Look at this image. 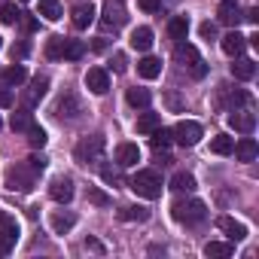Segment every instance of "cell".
I'll return each mask as SVG.
<instances>
[{
    "mask_svg": "<svg viewBox=\"0 0 259 259\" xmlns=\"http://www.w3.org/2000/svg\"><path fill=\"white\" fill-rule=\"evenodd\" d=\"M116 162H119V168H132V165H138V162H141L138 144H119V147H116Z\"/></svg>",
    "mask_w": 259,
    "mask_h": 259,
    "instance_id": "9a60e30c",
    "label": "cell"
},
{
    "mask_svg": "<svg viewBox=\"0 0 259 259\" xmlns=\"http://www.w3.org/2000/svg\"><path fill=\"white\" fill-rule=\"evenodd\" d=\"M85 85H89L92 95H107V92H110V76H107V70H104V67H92V70L85 73Z\"/></svg>",
    "mask_w": 259,
    "mask_h": 259,
    "instance_id": "8fae6325",
    "label": "cell"
},
{
    "mask_svg": "<svg viewBox=\"0 0 259 259\" xmlns=\"http://www.w3.org/2000/svg\"><path fill=\"white\" fill-rule=\"evenodd\" d=\"M0 107H13V92H10V85H0Z\"/></svg>",
    "mask_w": 259,
    "mask_h": 259,
    "instance_id": "ee69618b",
    "label": "cell"
},
{
    "mask_svg": "<svg viewBox=\"0 0 259 259\" xmlns=\"http://www.w3.org/2000/svg\"><path fill=\"white\" fill-rule=\"evenodd\" d=\"M128 43H132V49H138V52H147V49L153 46V31H150V28H135Z\"/></svg>",
    "mask_w": 259,
    "mask_h": 259,
    "instance_id": "7402d4cb",
    "label": "cell"
},
{
    "mask_svg": "<svg viewBox=\"0 0 259 259\" xmlns=\"http://www.w3.org/2000/svg\"><path fill=\"white\" fill-rule=\"evenodd\" d=\"M220 46H223V52H226V55L238 58V55L244 52V46H247V37H241V34H238V28H232V31L220 40Z\"/></svg>",
    "mask_w": 259,
    "mask_h": 259,
    "instance_id": "5bb4252c",
    "label": "cell"
},
{
    "mask_svg": "<svg viewBox=\"0 0 259 259\" xmlns=\"http://www.w3.org/2000/svg\"><path fill=\"white\" fill-rule=\"evenodd\" d=\"M201 37H204V40H213V37H217V25L204 22V25H201Z\"/></svg>",
    "mask_w": 259,
    "mask_h": 259,
    "instance_id": "7dc6e473",
    "label": "cell"
},
{
    "mask_svg": "<svg viewBox=\"0 0 259 259\" xmlns=\"http://www.w3.org/2000/svg\"><path fill=\"white\" fill-rule=\"evenodd\" d=\"M25 135H28V144H31L34 150H43V147H46V141H49V138H46V132H43L40 125H31Z\"/></svg>",
    "mask_w": 259,
    "mask_h": 259,
    "instance_id": "74e56055",
    "label": "cell"
},
{
    "mask_svg": "<svg viewBox=\"0 0 259 259\" xmlns=\"http://www.w3.org/2000/svg\"><path fill=\"white\" fill-rule=\"evenodd\" d=\"M159 125H162V116L159 113H141L138 116V132L141 135H153Z\"/></svg>",
    "mask_w": 259,
    "mask_h": 259,
    "instance_id": "484cf974",
    "label": "cell"
},
{
    "mask_svg": "<svg viewBox=\"0 0 259 259\" xmlns=\"http://www.w3.org/2000/svg\"><path fill=\"white\" fill-rule=\"evenodd\" d=\"M232 153H235L241 162H253V159L259 156V147H256V141H253V138H241V141L232 147Z\"/></svg>",
    "mask_w": 259,
    "mask_h": 259,
    "instance_id": "d6986e66",
    "label": "cell"
},
{
    "mask_svg": "<svg viewBox=\"0 0 259 259\" xmlns=\"http://www.w3.org/2000/svg\"><path fill=\"white\" fill-rule=\"evenodd\" d=\"M171 189H177V192H192V189H195V177L186 174V171H177V174L171 177Z\"/></svg>",
    "mask_w": 259,
    "mask_h": 259,
    "instance_id": "f546056e",
    "label": "cell"
},
{
    "mask_svg": "<svg viewBox=\"0 0 259 259\" xmlns=\"http://www.w3.org/2000/svg\"><path fill=\"white\" fill-rule=\"evenodd\" d=\"M232 147H235V141H232L229 135H217V138L210 141V153H217V156H229Z\"/></svg>",
    "mask_w": 259,
    "mask_h": 259,
    "instance_id": "d590c367",
    "label": "cell"
},
{
    "mask_svg": "<svg viewBox=\"0 0 259 259\" xmlns=\"http://www.w3.org/2000/svg\"><path fill=\"white\" fill-rule=\"evenodd\" d=\"M104 147H107V141H104V135H92V138H82L79 144H76V162L79 165H98L101 159H104Z\"/></svg>",
    "mask_w": 259,
    "mask_h": 259,
    "instance_id": "3957f363",
    "label": "cell"
},
{
    "mask_svg": "<svg viewBox=\"0 0 259 259\" xmlns=\"http://www.w3.org/2000/svg\"><path fill=\"white\" fill-rule=\"evenodd\" d=\"M128 104H132V107H138V110H147L150 107V101H153V95L147 92V89H128Z\"/></svg>",
    "mask_w": 259,
    "mask_h": 259,
    "instance_id": "f1b7e54d",
    "label": "cell"
},
{
    "mask_svg": "<svg viewBox=\"0 0 259 259\" xmlns=\"http://www.w3.org/2000/svg\"><path fill=\"white\" fill-rule=\"evenodd\" d=\"M85 110H82V101H79V95H73V92H64L58 101H55V116L58 119H67V122H73V119H79Z\"/></svg>",
    "mask_w": 259,
    "mask_h": 259,
    "instance_id": "52a82bcc",
    "label": "cell"
},
{
    "mask_svg": "<svg viewBox=\"0 0 259 259\" xmlns=\"http://www.w3.org/2000/svg\"><path fill=\"white\" fill-rule=\"evenodd\" d=\"M22 4H28V0H22Z\"/></svg>",
    "mask_w": 259,
    "mask_h": 259,
    "instance_id": "816d5d0a",
    "label": "cell"
},
{
    "mask_svg": "<svg viewBox=\"0 0 259 259\" xmlns=\"http://www.w3.org/2000/svg\"><path fill=\"white\" fill-rule=\"evenodd\" d=\"M232 253H235V244L232 241H210L204 247V256H210V259H229Z\"/></svg>",
    "mask_w": 259,
    "mask_h": 259,
    "instance_id": "44dd1931",
    "label": "cell"
},
{
    "mask_svg": "<svg viewBox=\"0 0 259 259\" xmlns=\"http://www.w3.org/2000/svg\"><path fill=\"white\" fill-rule=\"evenodd\" d=\"M220 22L223 25H229V28H238L241 25V19H244V13L238 10V4H235V0H223V7H220Z\"/></svg>",
    "mask_w": 259,
    "mask_h": 259,
    "instance_id": "e0dca14e",
    "label": "cell"
},
{
    "mask_svg": "<svg viewBox=\"0 0 259 259\" xmlns=\"http://www.w3.org/2000/svg\"><path fill=\"white\" fill-rule=\"evenodd\" d=\"M244 19H247L250 25H256V22H259V10H247V13H244Z\"/></svg>",
    "mask_w": 259,
    "mask_h": 259,
    "instance_id": "681fc988",
    "label": "cell"
},
{
    "mask_svg": "<svg viewBox=\"0 0 259 259\" xmlns=\"http://www.w3.org/2000/svg\"><path fill=\"white\" fill-rule=\"evenodd\" d=\"M171 135H174V141H177L180 147H195V144L201 141V125L192 122V119H180V122L171 128Z\"/></svg>",
    "mask_w": 259,
    "mask_h": 259,
    "instance_id": "8992f818",
    "label": "cell"
},
{
    "mask_svg": "<svg viewBox=\"0 0 259 259\" xmlns=\"http://www.w3.org/2000/svg\"><path fill=\"white\" fill-rule=\"evenodd\" d=\"M101 177H104L107 183H116V186L122 183V174H119L116 168H110V165H104V168H101Z\"/></svg>",
    "mask_w": 259,
    "mask_h": 259,
    "instance_id": "ab89813d",
    "label": "cell"
},
{
    "mask_svg": "<svg viewBox=\"0 0 259 259\" xmlns=\"http://www.w3.org/2000/svg\"><path fill=\"white\" fill-rule=\"evenodd\" d=\"M0 46H4V40H0Z\"/></svg>",
    "mask_w": 259,
    "mask_h": 259,
    "instance_id": "db71d44e",
    "label": "cell"
},
{
    "mask_svg": "<svg viewBox=\"0 0 259 259\" xmlns=\"http://www.w3.org/2000/svg\"><path fill=\"white\" fill-rule=\"evenodd\" d=\"M49 195H52L58 204H67V201L73 198V180H70V177H55V180L49 183Z\"/></svg>",
    "mask_w": 259,
    "mask_h": 259,
    "instance_id": "4fadbf2b",
    "label": "cell"
},
{
    "mask_svg": "<svg viewBox=\"0 0 259 259\" xmlns=\"http://www.w3.org/2000/svg\"><path fill=\"white\" fill-rule=\"evenodd\" d=\"M89 201H92V204H101V207H107V204H110V198H107L101 189H89Z\"/></svg>",
    "mask_w": 259,
    "mask_h": 259,
    "instance_id": "b9f144b4",
    "label": "cell"
},
{
    "mask_svg": "<svg viewBox=\"0 0 259 259\" xmlns=\"http://www.w3.org/2000/svg\"><path fill=\"white\" fill-rule=\"evenodd\" d=\"M22 19V13L16 10V4H0V22L4 25H16Z\"/></svg>",
    "mask_w": 259,
    "mask_h": 259,
    "instance_id": "f35d334b",
    "label": "cell"
},
{
    "mask_svg": "<svg viewBox=\"0 0 259 259\" xmlns=\"http://www.w3.org/2000/svg\"><path fill=\"white\" fill-rule=\"evenodd\" d=\"M64 40L67 37H49V43H46V58H52V61H58L61 55H64Z\"/></svg>",
    "mask_w": 259,
    "mask_h": 259,
    "instance_id": "8d00e7d4",
    "label": "cell"
},
{
    "mask_svg": "<svg viewBox=\"0 0 259 259\" xmlns=\"http://www.w3.org/2000/svg\"><path fill=\"white\" fill-rule=\"evenodd\" d=\"M119 220H125V223H144V220H150V210L141 207V204H128V207L119 210Z\"/></svg>",
    "mask_w": 259,
    "mask_h": 259,
    "instance_id": "cb8c5ba5",
    "label": "cell"
},
{
    "mask_svg": "<svg viewBox=\"0 0 259 259\" xmlns=\"http://www.w3.org/2000/svg\"><path fill=\"white\" fill-rule=\"evenodd\" d=\"M138 73H141L144 79H156V76L162 73V61H159V58H153V55H147V58H141V61H138Z\"/></svg>",
    "mask_w": 259,
    "mask_h": 259,
    "instance_id": "603a6c76",
    "label": "cell"
},
{
    "mask_svg": "<svg viewBox=\"0 0 259 259\" xmlns=\"http://www.w3.org/2000/svg\"><path fill=\"white\" fill-rule=\"evenodd\" d=\"M168 34L180 43V40H186V34H189V22L183 19V16H177V19H171L168 22Z\"/></svg>",
    "mask_w": 259,
    "mask_h": 259,
    "instance_id": "1f68e13d",
    "label": "cell"
},
{
    "mask_svg": "<svg viewBox=\"0 0 259 259\" xmlns=\"http://www.w3.org/2000/svg\"><path fill=\"white\" fill-rule=\"evenodd\" d=\"M73 223H76V217H73V213H61V210H55V213H52V229H55L58 235H64L67 229H73Z\"/></svg>",
    "mask_w": 259,
    "mask_h": 259,
    "instance_id": "836d02e7",
    "label": "cell"
},
{
    "mask_svg": "<svg viewBox=\"0 0 259 259\" xmlns=\"http://www.w3.org/2000/svg\"><path fill=\"white\" fill-rule=\"evenodd\" d=\"M174 61H177V64H183V67H189V70H192V76H198V79L207 73V64L201 61L198 49H195V46H189V43H183V40H180V43H177V49H174Z\"/></svg>",
    "mask_w": 259,
    "mask_h": 259,
    "instance_id": "5b68a950",
    "label": "cell"
},
{
    "mask_svg": "<svg viewBox=\"0 0 259 259\" xmlns=\"http://www.w3.org/2000/svg\"><path fill=\"white\" fill-rule=\"evenodd\" d=\"M168 104H171L174 110H180V98H177V95H168Z\"/></svg>",
    "mask_w": 259,
    "mask_h": 259,
    "instance_id": "f907efd6",
    "label": "cell"
},
{
    "mask_svg": "<svg viewBox=\"0 0 259 259\" xmlns=\"http://www.w3.org/2000/svg\"><path fill=\"white\" fill-rule=\"evenodd\" d=\"M25 79H28V70H25L22 64H10V67L4 70V82H7L10 89H13V85H22Z\"/></svg>",
    "mask_w": 259,
    "mask_h": 259,
    "instance_id": "83f0119b",
    "label": "cell"
},
{
    "mask_svg": "<svg viewBox=\"0 0 259 259\" xmlns=\"http://www.w3.org/2000/svg\"><path fill=\"white\" fill-rule=\"evenodd\" d=\"M37 13H40L46 22H58V19L64 16V13H61V4H58V0H40Z\"/></svg>",
    "mask_w": 259,
    "mask_h": 259,
    "instance_id": "4316f807",
    "label": "cell"
},
{
    "mask_svg": "<svg viewBox=\"0 0 259 259\" xmlns=\"http://www.w3.org/2000/svg\"><path fill=\"white\" fill-rule=\"evenodd\" d=\"M138 7H141L144 13H150V16H153V13H159V10H162V0H138Z\"/></svg>",
    "mask_w": 259,
    "mask_h": 259,
    "instance_id": "60d3db41",
    "label": "cell"
},
{
    "mask_svg": "<svg viewBox=\"0 0 259 259\" xmlns=\"http://www.w3.org/2000/svg\"><path fill=\"white\" fill-rule=\"evenodd\" d=\"M229 125L235 128V132H241V135H250L253 128H256V116L238 107V110H232V113H229Z\"/></svg>",
    "mask_w": 259,
    "mask_h": 259,
    "instance_id": "7c38bea8",
    "label": "cell"
},
{
    "mask_svg": "<svg viewBox=\"0 0 259 259\" xmlns=\"http://www.w3.org/2000/svg\"><path fill=\"white\" fill-rule=\"evenodd\" d=\"M150 144H153V150H165V147H171V144H174V135L168 132V128H162V125H159L156 132L150 135Z\"/></svg>",
    "mask_w": 259,
    "mask_h": 259,
    "instance_id": "4dcf8cb0",
    "label": "cell"
},
{
    "mask_svg": "<svg viewBox=\"0 0 259 259\" xmlns=\"http://www.w3.org/2000/svg\"><path fill=\"white\" fill-rule=\"evenodd\" d=\"M220 98L229 101L232 110H238L241 104H250V95H247V92H241V89H229V85H220Z\"/></svg>",
    "mask_w": 259,
    "mask_h": 259,
    "instance_id": "ffe728a7",
    "label": "cell"
},
{
    "mask_svg": "<svg viewBox=\"0 0 259 259\" xmlns=\"http://www.w3.org/2000/svg\"><path fill=\"white\" fill-rule=\"evenodd\" d=\"M37 183V171L28 162H16L13 168H7V189L13 192H31Z\"/></svg>",
    "mask_w": 259,
    "mask_h": 259,
    "instance_id": "7a4b0ae2",
    "label": "cell"
},
{
    "mask_svg": "<svg viewBox=\"0 0 259 259\" xmlns=\"http://www.w3.org/2000/svg\"><path fill=\"white\" fill-rule=\"evenodd\" d=\"M125 22H128V16H125L122 0H107V4H104V13H101V25H104L107 31H119Z\"/></svg>",
    "mask_w": 259,
    "mask_h": 259,
    "instance_id": "ba28073f",
    "label": "cell"
},
{
    "mask_svg": "<svg viewBox=\"0 0 259 259\" xmlns=\"http://www.w3.org/2000/svg\"><path fill=\"white\" fill-rule=\"evenodd\" d=\"M82 250H92V253H104V244H101V241H95V238H85V241H82Z\"/></svg>",
    "mask_w": 259,
    "mask_h": 259,
    "instance_id": "f6af8a7d",
    "label": "cell"
},
{
    "mask_svg": "<svg viewBox=\"0 0 259 259\" xmlns=\"http://www.w3.org/2000/svg\"><path fill=\"white\" fill-rule=\"evenodd\" d=\"M19 241V223L10 213H0V256H7Z\"/></svg>",
    "mask_w": 259,
    "mask_h": 259,
    "instance_id": "9c48e42d",
    "label": "cell"
},
{
    "mask_svg": "<svg viewBox=\"0 0 259 259\" xmlns=\"http://www.w3.org/2000/svg\"><path fill=\"white\" fill-rule=\"evenodd\" d=\"M28 165H31V168H34V171H37V174H43V171H46V165H49V162H46V156H31V159H28Z\"/></svg>",
    "mask_w": 259,
    "mask_h": 259,
    "instance_id": "7bdbcfd3",
    "label": "cell"
},
{
    "mask_svg": "<svg viewBox=\"0 0 259 259\" xmlns=\"http://www.w3.org/2000/svg\"><path fill=\"white\" fill-rule=\"evenodd\" d=\"M171 213H174V220L183 223V226H201V223L207 220V207H204V201H198V198H177V201L171 204Z\"/></svg>",
    "mask_w": 259,
    "mask_h": 259,
    "instance_id": "6da1fadb",
    "label": "cell"
},
{
    "mask_svg": "<svg viewBox=\"0 0 259 259\" xmlns=\"http://www.w3.org/2000/svg\"><path fill=\"white\" fill-rule=\"evenodd\" d=\"M217 226H220L232 241H244V238H247V226H244V223H238V220H232V217H220V220H217Z\"/></svg>",
    "mask_w": 259,
    "mask_h": 259,
    "instance_id": "ac0fdd59",
    "label": "cell"
},
{
    "mask_svg": "<svg viewBox=\"0 0 259 259\" xmlns=\"http://www.w3.org/2000/svg\"><path fill=\"white\" fill-rule=\"evenodd\" d=\"M46 92H49V79H46V76H34V79L28 82V89L22 92V107H25V110H34Z\"/></svg>",
    "mask_w": 259,
    "mask_h": 259,
    "instance_id": "30bf717a",
    "label": "cell"
},
{
    "mask_svg": "<svg viewBox=\"0 0 259 259\" xmlns=\"http://www.w3.org/2000/svg\"><path fill=\"white\" fill-rule=\"evenodd\" d=\"M132 189L144 198H159L162 195V174L156 168H147V171H138L132 177Z\"/></svg>",
    "mask_w": 259,
    "mask_h": 259,
    "instance_id": "277c9868",
    "label": "cell"
},
{
    "mask_svg": "<svg viewBox=\"0 0 259 259\" xmlns=\"http://www.w3.org/2000/svg\"><path fill=\"white\" fill-rule=\"evenodd\" d=\"M25 55H28V43H16L13 46V61L16 58H25Z\"/></svg>",
    "mask_w": 259,
    "mask_h": 259,
    "instance_id": "c3c4849f",
    "label": "cell"
},
{
    "mask_svg": "<svg viewBox=\"0 0 259 259\" xmlns=\"http://www.w3.org/2000/svg\"><path fill=\"white\" fill-rule=\"evenodd\" d=\"M232 76H235V79H253V76H256V64H253L250 58H241V55H238V61L232 64Z\"/></svg>",
    "mask_w": 259,
    "mask_h": 259,
    "instance_id": "d4e9b609",
    "label": "cell"
},
{
    "mask_svg": "<svg viewBox=\"0 0 259 259\" xmlns=\"http://www.w3.org/2000/svg\"><path fill=\"white\" fill-rule=\"evenodd\" d=\"M82 55H85V43H82V40H64V55H61V58L79 61Z\"/></svg>",
    "mask_w": 259,
    "mask_h": 259,
    "instance_id": "d6a6232c",
    "label": "cell"
},
{
    "mask_svg": "<svg viewBox=\"0 0 259 259\" xmlns=\"http://www.w3.org/2000/svg\"><path fill=\"white\" fill-rule=\"evenodd\" d=\"M10 125H13V132H28V128L34 125L31 110H16V113H13V119H10Z\"/></svg>",
    "mask_w": 259,
    "mask_h": 259,
    "instance_id": "e575fe53",
    "label": "cell"
},
{
    "mask_svg": "<svg viewBox=\"0 0 259 259\" xmlns=\"http://www.w3.org/2000/svg\"><path fill=\"white\" fill-rule=\"evenodd\" d=\"M125 67H128V64H125V55L116 52V55H113V70H116V73H125Z\"/></svg>",
    "mask_w": 259,
    "mask_h": 259,
    "instance_id": "bcb514c9",
    "label": "cell"
},
{
    "mask_svg": "<svg viewBox=\"0 0 259 259\" xmlns=\"http://www.w3.org/2000/svg\"><path fill=\"white\" fill-rule=\"evenodd\" d=\"M70 22H73V28H89L95 22V4H92V0H89V4H76L73 7Z\"/></svg>",
    "mask_w": 259,
    "mask_h": 259,
    "instance_id": "2e32d148",
    "label": "cell"
},
{
    "mask_svg": "<svg viewBox=\"0 0 259 259\" xmlns=\"http://www.w3.org/2000/svg\"><path fill=\"white\" fill-rule=\"evenodd\" d=\"M0 128H4V122H0Z\"/></svg>",
    "mask_w": 259,
    "mask_h": 259,
    "instance_id": "f5cc1de1",
    "label": "cell"
}]
</instances>
